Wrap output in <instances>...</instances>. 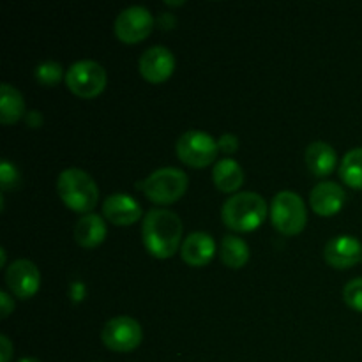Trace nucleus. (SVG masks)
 <instances>
[{
    "label": "nucleus",
    "mask_w": 362,
    "mask_h": 362,
    "mask_svg": "<svg viewBox=\"0 0 362 362\" xmlns=\"http://www.w3.org/2000/svg\"><path fill=\"white\" fill-rule=\"evenodd\" d=\"M66 85L78 98H98L106 87L105 67L95 60H78L66 71Z\"/></svg>",
    "instance_id": "423d86ee"
},
{
    "label": "nucleus",
    "mask_w": 362,
    "mask_h": 362,
    "mask_svg": "<svg viewBox=\"0 0 362 362\" xmlns=\"http://www.w3.org/2000/svg\"><path fill=\"white\" fill-rule=\"evenodd\" d=\"M214 239L205 232L189 233L180 246V257L191 267H204L214 258Z\"/></svg>",
    "instance_id": "2eb2a0df"
},
{
    "label": "nucleus",
    "mask_w": 362,
    "mask_h": 362,
    "mask_svg": "<svg viewBox=\"0 0 362 362\" xmlns=\"http://www.w3.org/2000/svg\"><path fill=\"white\" fill-rule=\"evenodd\" d=\"M20 182L21 177L16 166L9 161L0 163V187H2V191L16 189L20 186Z\"/></svg>",
    "instance_id": "b1692460"
},
{
    "label": "nucleus",
    "mask_w": 362,
    "mask_h": 362,
    "mask_svg": "<svg viewBox=\"0 0 362 362\" xmlns=\"http://www.w3.org/2000/svg\"><path fill=\"white\" fill-rule=\"evenodd\" d=\"M218 147H219V151L225 152V154H228V156L235 154V152L239 151V138L232 133L223 134V136L218 140Z\"/></svg>",
    "instance_id": "393cba45"
},
{
    "label": "nucleus",
    "mask_w": 362,
    "mask_h": 362,
    "mask_svg": "<svg viewBox=\"0 0 362 362\" xmlns=\"http://www.w3.org/2000/svg\"><path fill=\"white\" fill-rule=\"evenodd\" d=\"M187 175L179 168L166 166L152 172L144 182L138 184V189L144 191L145 197L159 205L175 204L187 191Z\"/></svg>",
    "instance_id": "20e7f679"
},
{
    "label": "nucleus",
    "mask_w": 362,
    "mask_h": 362,
    "mask_svg": "<svg viewBox=\"0 0 362 362\" xmlns=\"http://www.w3.org/2000/svg\"><path fill=\"white\" fill-rule=\"evenodd\" d=\"M141 239L148 253L159 260L172 258L182 240V221L166 209H152L144 216Z\"/></svg>",
    "instance_id": "f257e3e1"
},
{
    "label": "nucleus",
    "mask_w": 362,
    "mask_h": 362,
    "mask_svg": "<svg viewBox=\"0 0 362 362\" xmlns=\"http://www.w3.org/2000/svg\"><path fill=\"white\" fill-rule=\"evenodd\" d=\"M343 299L354 311L362 313V278H356L346 283L343 288Z\"/></svg>",
    "instance_id": "5701e85b"
},
{
    "label": "nucleus",
    "mask_w": 362,
    "mask_h": 362,
    "mask_svg": "<svg viewBox=\"0 0 362 362\" xmlns=\"http://www.w3.org/2000/svg\"><path fill=\"white\" fill-rule=\"evenodd\" d=\"M18 362H41V361L34 359V357H23V359H20Z\"/></svg>",
    "instance_id": "7c9ffc66"
},
{
    "label": "nucleus",
    "mask_w": 362,
    "mask_h": 362,
    "mask_svg": "<svg viewBox=\"0 0 362 362\" xmlns=\"http://www.w3.org/2000/svg\"><path fill=\"white\" fill-rule=\"evenodd\" d=\"M6 283L14 297L21 300L30 299L37 293L39 285H41V272L35 267L34 262L21 258L7 267Z\"/></svg>",
    "instance_id": "9d476101"
},
{
    "label": "nucleus",
    "mask_w": 362,
    "mask_h": 362,
    "mask_svg": "<svg viewBox=\"0 0 362 362\" xmlns=\"http://www.w3.org/2000/svg\"><path fill=\"white\" fill-rule=\"evenodd\" d=\"M345 200V189H343L339 184L329 182V180L317 184L310 193L311 209H313L315 214L324 216V218L338 214V212L341 211Z\"/></svg>",
    "instance_id": "4468645a"
},
{
    "label": "nucleus",
    "mask_w": 362,
    "mask_h": 362,
    "mask_svg": "<svg viewBox=\"0 0 362 362\" xmlns=\"http://www.w3.org/2000/svg\"><path fill=\"white\" fill-rule=\"evenodd\" d=\"M0 304H2V318H7L14 311V300L7 292H0Z\"/></svg>",
    "instance_id": "bb28decb"
},
{
    "label": "nucleus",
    "mask_w": 362,
    "mask_h": 362,
    "mask_svg": "<svg viewBox=\"0 0 362 362\" xmlns=\"http://www.w3.org/2000/svg\"><path fill=\"white\" fill-rule=\"evenodd\" d=\"M175 148L180 161L193 168H205V166L212 165L219 152L218 140H214L205 131L198 129H191L180 134Z\"/></svg>",
    "instance_id": "0eeeda50"
},
{
    "label": "nucleus",
    "mask_w": 362,
    "mask_h": 362,
    "mask_svg": "<svg viewBox=\"0 0 362 362\" xmlns=\"http://www.w3.org/2000/svg\"><path fill=\"white\" fill-rule=\"evenodd\" d=\"M101 339L106 349L113 352L126 354L138 349L144 339L141 325L131 317H115L108 320L103 327Z\"/></svg>",
    "instance_id": "1a4fd4ad"
},
{
    "label": "nucleus",
    "mask_w": 362,
    "mask_h": 362,
    "mask_svg": "<svg viewBox=\"0 0 362 362\" xmlns=\"http://www.w3.org/2000/svg\"><path fill=\"white\" fill-rule=\"evenodd\" d=\"M159 23H161L163 28H166V30H168V28L175 27V18L173 16L168 18V13H161V16H159Z\"/></svg>",
    "instance_id": "c85d7f7f"
},
{
    "label": "nucleus",
    "mask_w": 362,
    "mask_h": 362,
    "mask_svg": "<svg viewBox=\"0 0 362 362\" xmlns=\"http://www.w3.org/2000/svg\"><path fill=\"white\" fill-rule=\"evenodd\" d=\"M106 239L105 219L99 214H85L74 226V240L81 247H98Z\"/></svg>",
    "instance_id": "f3484780"
},
{
    "label": "nucleus",
    "mask_w": 362,
    "mask_h": 362,
    "mask_svg": "<svg viewBox=\"0 0 362 362\" xmlns=\"http://www.w3.org/2000/svg\"><path fill=\"white\" fill-rule=\"evenodd\" d=\"M271 221L283 235H297L308 223L306 205L293 191H279L271 202Z\"/></svg>",
    "instance_id": "39448f33"
},
{
    "label": "nucleus",
    "mask_w": 362,
    "mask_h": 362,
    "mask_svg": "<svg viewBox=\"0 0 362 362\" xmlns=\"http://www.w3.org/2000/svg\"><path fill=\"white\" fill-rule=\"evenodd\" d=\"M0 265L6 267V250H0Z\"/></svg>",
    "instance_id": "c756f323"
},
{
    "label": "nucleus",
    "mask_w": 362,
    "mask_h": 362,
    "mask_svg": "<svg viewBox=\"0 0 362 362\" xmlns=\"http://www.w3.org/2000/svg\"><path fill=\"white\" fill-rule=\"evenodd\" d=\"M57 193L60 200L78 214H90L98 205L99 187L87 172L80 168H67L57 179Z\"/></svg>",
    "instance_id": "7ed1b4c3"
},
{
    "label": "nucleus",
    "mask_w": 362,
    "mask_h": 362,
    "mask_svg": "<svg viewBox=\"0 0 362 362\" xmlns=\"http://www.w3.org/2000/svg\"><path fill=\"white\" fill-rule=\"evenodd\" d=\"M267 202L253 191H240L223 204L221 219L230 230L240 233L255 232L267 219Z\"/></svg>",
    "instance_id": "f03ea898"
},
{
    "label": "nucleus",
    "mask_w": 362,
    "mask_h": 362,
    "mask_svg": "<svg viewBox=\"0 0 362 362\" xmlns=\"http://www.w3.org/2000/svg\"><path fill=\"white\" fill-rule=\"evenodd\" d=\"M339 177L346 186L362 189V147L352 148L343 156L339 165Z\"/></svg>",
    "instance_id": "412c9836"
},
{
    "label": "nucleus",
    "mask_w": 362,
    "mask_h": 362,
    "mask_svg": "<svg viewBox=\"0 0 362 362\" xmlns=\"http://www.w3.org/2000/svg\"><path fill=\"white\" fill-rule=\"evenodd\" d=\"M212 180H214L216 187L219 191H223V193H233L244 182L243 166L232 158L221 159V161L216 163L214 170H212Z\"/></svg>",
    "instance_id": "a211bd4d"
},
{
    "label": "nucleus",
    "mask_w": 362,
    "mask_h": 362,
    "mask_svg": "<svg viewBox=\"0 0 362 362\" xmlns=\"http://www.w3.org/2000/svg\"><path fill=\"white\" fill-rule=\"evenodd\" d=\"M221 262L230 269H240L250 260V246L240 237L225 235L219 246Z\"/></svg>",
    "instance_id": "aec40b11"
},
{
    "label": "nucleus",
    "mask_w": 362,
    "mask_h": 362,
    "mask_svg": "<svg viewBox=\"0 0 362 362\" xmlns=\"http://www.w3.org/2000/svg\"><path fill=\"white\" fill-rule=\"evenodd\" d=\"M13 343L7 338L6 334L0 336V362H9L11 357H13Z\"/></svg>",
    "instance_id": "a878e982"
},
{
    "label": "nucleus",
    "mask_w": 362,
    "mask_h": 362,
    "mask_svg": "<svg viewBox=\"0 0 362 362\" xmlns=\"http://www.w3.org/2000/svg\"><path fill=\"white\" fill-rule=\"evenodd\" d=\"M64 76V69L59 62L55 60H45L35 67V80L45 87H53L59 83Z\"/></svg>",
    "instance_id": "4be33fe9"
},
{
    "label": "nucleus",
    "mask_w": 362,
    "mask_h": 362,
    "mask_svg": "<svg viewBox=\"0 0 362 362\" xmlns=\"http://www.w3.org/2000/svg\"><path fill=\"white\" fill-rule=\"evenodd\" d=\"M25 115V101L16 87L2 83L0 87V122L14 124Z\"/></svg>",
    "instance_id": "6ab92c4d"
},
{
    "label": "nucleus",
    "mask_w": 362,
    "mask_h": 362,
    "mask_svg": "<svg viewBox=\"0 0 362 362\" xmlns=\"http://www.w3.org/2000/svg\"><path fill=\"white\" fill-rule=\"evenodd\" d=\"M324 258L331 267L350 269L362 260V244L352 235L332 237L325 244Z\"/></svg>",
    "instance_id": "f8f14e48"
},
{
    "label": "nucleus",
    "mask_w": 362,
    "mask_h": 362,
    "mask_svg": "<svg viewBox=\"0 0 362 362\" xmlns=\"http://www.w3.org/2000/svg\"><path fill=\"white\" fill-rule=\"evenodd\" d=\"M152 28H154V16L144 6H131L122 9L113 25L117 37L126 45H136L144 41L151 35Z\"/></svg>",
    "instance_id": "6e6552de"
},
{
    "label": "nucleus",
    "mask_w": 362,
    "mask_h": 362,
    "mask_svg": "<svg viewBox=\"0 0 362 362\" xmlns=\"http://www.w3.org/2000/svg\"><path fill=\"white\" fill-rule=\"evenodd\" d=\"M306 165L313 175H331L338 165V156L327 141H313L306 148Z\"/></svg>",
    "instance_id": "dca6fc26"
},
{
    "label": "nucleus",
    "mask_w": 362,
    "mask_h": 362,
    "mask_svg": "<svg viewBox=\"0 0 362 362\" xmlns=\"http://www.w3.org/2000/svg\"><path fill=\"white\" fill-rule=\"evenodd\" d=\"M140 74L151 83H163L175 71V57L165 46H151L138 60Z\"/></svg>",
    "instance_id": "9b49d317"
},
{
    "label": "nucleus",
    "mask_w": 362,
    "mask_h": 362,
    "mask_svg": "<svg viewBox=\"0 0 362 362\" xmlns=\"http://www.w3.org/2000/svg\"><path fill=\"white\" fill-rule=\"evenodd\" d=\"M25 120H27L28 127H39L42 124V115L37 112V110H32L25 115Z\"/></svg>",
    "instance_id": "cd10ccee"
},
{
    "label": "nucleus",
    "mask_w": 362,
    "mask_h": 362,
    "mask_svg": "<svg viewBox=\"0 0 362 362\" xmlns=\"http://www.w3.org/2000/svg\"><path fill=\"white\" fill-rule=\"evenodd\" d=\"M103 214L113 225L129 226L141 218V205L131 194L115 193L103 202Z\"/></svg>",
    "instance_id": "ddd939ff"
}]
</instances>
